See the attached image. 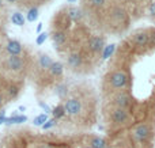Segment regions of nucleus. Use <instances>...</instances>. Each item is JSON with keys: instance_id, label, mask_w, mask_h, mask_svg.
Returning <instances> with one entry per match:
<instances>
[{"instance_id": "obj_1", "label": "nucleus", "mask_w": 155, "mask_h": 148, "mask_svg": "<svg viewBox=\"0 0 155 148\" xmlns=\"http://www.w3.org/2000/svg\"><path fill=\"white\" fill-rule=\"evenodd\" d=\"M63 106H64V109H65V114H68V116H78V114H80V111L83 110L82 101H79L78 98L67 99Z\"/></svg>"}, {"instance_id": "obj_2", "label": "nucleus", "mask_w": 155, "mask_h": 148, "mask_svg": "<svg viewBox=\"0 0 155 148\" xmlns=\"http://www.w3.org/2000/svg\"><path fill=\"white\" fill-rule=\"evenodd\" d=\"M109 82L113 88H124L127 86V83H128V78H127V75L123 71H116V72H113L110 75Z\"/></svg>"}, {"instance_id": "obj_3", "label": "nucleus", "mask_w": 155, "mask_h": 148, "mask_svg": "<svg viewBox=\"0 0 155 148\" xmlns=\"http://www.w3.org/2000/svg\"><path fill=\"white\" fill-rule=\"evenodd\" d=\"M5 68L8 71H12V72H19V71L23 69L25 61L22 60L21 56H10L4 63Z\"/></svg>"}, {"instance_id": "obj_4", "label": "nucleus", "mask_w": 155, "mask_h": 148, "mask_svg": "<svg viewBox=\"0 0 155 148\" xmlns=\"http://www.w3.org/2000/svg\"><path fill=\"white\" fill-rule=\"evenodd\" d=\"M128 118H129V114H128V111H127L125 109L117 108V109H114L113 113H112V120H113V122H114L116 125L125 124V122L128 121Z\"/></svg>"}, {"instance_id": "obj_5", "label": "nucleus", "mask_w": 155, "mask_h": 148, "mask_svg": "<svg viewBox=\"0 0 155 148\" xmlns=\"http://www.w3.org/2000/svg\"><path fill=\"white\" fill-rule=\"evenodd\" d=\"M148 136H150V128H148V125H146V124L139 125V127H137L136 129L134 130V137H135V140H136V141H140V143H143V141L147 140Z\"/></svg>"}, {"instance_id": "obj_6", "label": "nucleus", "mask_w": 155, "mask_h": 148, "mask_svg": "<svg viewBox=\"0 0 155 148\" xmlns=\"http://www.w3.org/2000/svg\"><path fill=\"white\" fill-rule=\"evenodd\" d=\"M5 50H7L8 56H21L23 48H22V43L19 41L10 40L7 42V45H5Z\"/></svg>"}, {"instance_id": "obj_7", "label": "nucleus", "mask_w": 155, "mask_h": 148, "mask_svg": "<svg viewBox=\"0 0 155 148\" xmlns=\"http://www.w3.org/2000/svg\"><path fill=\"white\" fill-rule=\"evenodd\" d=\"M105 48V38L104 37H93L88 41V49L94 53H99Z\"/></svg>"}, {"instance_id": "obj_8", "label": "nucleus", "mask_w": 155, "mask_h": 148, "mask_svg": "<svg viewBox=\"0 0 155 148\" xmlns=\"http://www.w3.org/2000/svg\"><path fill=\"white\" fill-rule=\"evenodd\" d=\"M134 42L136 43L137 46H146L148 42H150V35H148L146 31L136 33V34L134 35Z\"/></svg>"}, {"instance_id": "obj_9", "label": "nucleus", "mask_w": 155, "mask_h": 148, "mask_svg": "<svg viewBox=\"0 0 155 148\" xmlns=\"http://www.w3.org/2000/svg\"><path fill=\"white\" fill-rule=\"evenodd\" d=\"M114 103L117 105V108H120V109H127V108L129 106V103H131V98H129L127 94L121 92V94H118L117 97L114 98Z\"/></svg>"}, {"instance_id": "obj_10", "label": "nucleus", "mask_w": 155, "mask_h": 148, "mask_svg": "<svg viewBox=\"0 0 155 148\" xmlns=\"http://www.w3.org/2000/svg\"><path fill=\"white\" fill-rule=\"evenodd\" d=\"M82 63H83V59L79 53H71L70 56H68V65H70L71 68H74V69L79 68L80 65H82Z\"/></svg>"}, {"instance_id": "obj_11", "label": "nucleus", "mask_w": 155, "mask_h": 148, "mask_svg": "<svg viewBox=\"0 0 155 148\" xmlns=\"http://www.w3.org/2000/svg\"><path fill=\"white\" fill-rule=\"evenodd\" d=\"M52 40H53V43L56 46H61L67 42V33L64 31H54L53 35H52Z\"/></svg>"}, {"instance_id": "obj_12", "label": "nucleus", "mask_w": 155, "mask_h": 148, "mask_svg": "<svg viewBox=\"0 0 155 148\" xmlns=\"http://www.w3.org/2000/svg\"><path fill=\"white\" fill-rule=\"evenodd\" d=\"M49 72H51L52 76H54V78H59V76L63 75V72H64V65L61 64L60 61H53V64L51 65V68H49Z\"/></svg>"}, {"instance_id": "obj_13", "label": "nucleus", "mask_w": 155, "mask_h": 148, "mask_svg": "<svg viewBox=\"0 0 155 148\" xmlns=\"http://www.w3.org/2000/svg\"><path fill=\"white\" fill-rule=\"evenodd\" d=\"M52 64H53V61L48 54H41L40 59H38V65H40L41 69H49Z\"/></svg>"}, {"instance_id": "obj_14", "label": "nucleus", "mask_w": 155, "mask_h": 148, "mask_svg": "<svg viewBox=\"0 0 155 148\" xmlns=\"http://www.w3.org/2000/svg\"><path fill=\"white\" fill-rule=\"evenodd\" d=\"M82 16H83L82 11H80L78 7H71L70 10H68V18H70L71 21L78 22V21H80V19H82Z\"/></svg>"}, {"instance_id": "obj_15", "label": "nucleus", "mask_w": 155, "mask_h": 148, "mask_svg": "<svg viewBox=\"0 0 155 148\" xmlns=\"http://www.w3.org/2000/svg\"><path fill=\"white\" fill-rule=\"evenodd\" d=\"M11 22H12V24H15V26H23L26 19H25V16L22 15L21 12H14L12 15H11Z\"/></svg>"}, {"instance_id": "obj_16", "label": "nucleus", "mask_w": 155, "mask_h": 148, "mask_svg": "<svg viewBox=\"0 0 155 148\" xmlns=\"http://www.w3.org/2000/svg\"><path fill=\"white\" fill-rule=\"evenodd\" d=\"M27 121V117L26 116H12L10 118L5 120V124L7 125H11V124H22V122H26Z\"/></svg>"}, {"instance_id": "obj_17", "label": "nucleus", "mask_w": 155, "mask_h": 148, "mask_svg": "<svg viewBox=\"0 0 155 148\" xmlns=\"http://www.w3.org/2000/svg\"><path fill=\"white\" fill-rule=\"evenodd\" d=\"M91 148H107V143L102 137H94L91 140Z\"/></svg>"}, {"instance_id": "obj_18", "label": "nucleus", "mask_w": 155, "mask_h": 148, "mask_svg": "<svg viewBox=\"0 0 155 148\" xmlns=\"http://www.w3.org/2000/svg\"><path fill=\"white\" fill-rule=\"evenodd\" d=\"M52 114H53V118H54V120H59V118H61V117H64V116H65V109H64V106H61V105L56 106V108L53 109V111H52Z\"/></svg>"}, {"instance_id": "obj_19", "label": "nucleus", "mask_w": 155, "mask_h": 148, "mask_svg": "<svg viewBox=\"0 0 155 148\" xmlns=\"http://www.w3.org/2000/svg\"><path fill=\"white\" fill-rule=\"evenodd\" d=\"M114 49H116V45H106L104 48V52H102V60H107L110 56L113 54V52H114Z\"/></svg>"}, {"instance_id": "obj_20", "label": "nucleus", "mask_w": 155, "mask_h": 148, "mask_svg": "<svg viewBox=\"0 0 155 148\" xmlns=\"http://www.w3.org/2000/svg\"><path fill=\"white\" fill-rule=\"evenodd\" d=\"M38 15H40V12H38V8H30L29 12H27L26 19L33 23V22H35L38 19Z\"/></svg>"}, {"instance_id": "obj_21", "label": "nucleus", "mask_w": 155, "mask_h": 148, "mask_svg": "<svg viewBox=\"0 0 155 148\" xmlns=\"http://www.w3.org/2000/svg\"><path fill=\"white\" fill-rule=\"evenodd\" d=\"M46 121H48V114L42 113V114H40V116H37L34 118V125L35 127H42Z\"/></svg>"}, {"instance_id": "obj_22", "label": "nucleus", "mask_w": 155, "mask_h": 148, "mask_svg": "<svg viewBox=\"0 0 155 148\" xmlns=\"http://www.w3.org/2000/svg\"><path fill=\"white\" fill-rule=\"evenodd\" d=\"M7 92H8V97L14 99V98H16V97H18V94H19V87L18 86H14V84H12V86L8 87Z\"/></svg>"}, {"instance_id": "obj_23", "label": "nucleus", "mask_w": 155, "mask_h": 148, "mask_svg": "<svg viewBox=\"0 0 155 148\" xmlns=\"http://www.w3.org/2000/svg\"><path fill=\"white\" fill-rule=\"evenodd\" d=\"M67 92H68V88H67V86H64V84H60V86L56 87V94L59 95L60 98H64L65 95H67Z\"/></svg>"}, {"instance_id": "obj_24", "label": "nucleus", "mask_w": 155, "mask_h": 148, "mask_svg": "<svg viewBox=\"0 0 155 148\" xmlns=\"http://www.w3.org/2000/svg\"><path fill=\"white\" fill-rule=\"evenodd\" d=\"M56 121H57V120H54V118L48 120V121H46L45 124L42 125V129H44V130H46V129H51V128H53L54 125H56Z\"/></svg>"}, {"instance_id": "obj_25", "label": "nucleus", "mask_w": 155, "mask_h": 148, "mask_svg": "<svg viewBox=\"0 0 155 148\" xmlns=\"http://www.w3.org/2000/svg\"><path fill=\"white\" fill-rule=\"evenodd\" d=\"M46 40H48V34H46V33H41L37 37V40H35V43H37V45H42Z\"/></svg>"}, {"instance_id": "obj_26", "label": "nucleus", "mask_w": 155, "mask_h": 148, "mask_svg": "<svg viewBox=\"0 0 155 148\" xmlns=\"http://www.w3.org/2000/svg\"><path fill=\"white\" fill-rule=\"evenodd\" d=\"M38 105H40V108L42 109V110L45 111L46 114H48V113H51V108H49V106L46 105V103H44V102H38Z\"/></svg>"}, {"instance_id": "obj_27", "label": "nucleus", "mask_w": 155, "mask_h": 148, "mask_svg": "<svg viewBox=\"0 0 155 148\" xmlns=\"http://www.w3.org/2000/svg\"><path fill=\"white\" fill-rule=\"evenodd\" d=\"M105 2H106V0H91V4H93L94 7H102Z\"/></svg>"}, {"instance_id": "obj_28", "label": "nucleus", "mask_w": 155, "mask_h": 148, "mask_svg": "<svg viewBox=\"0 0 155 148\" xmlns=\"http://www.w3.org/2000/svg\"><path fill=\"white\" fill-rule=\"evenodd\" d=\"M5 120H7V117H5V111L2 110V111H0V125L5 124Z\"/></svg>"}, {"instance_id": "obj_29", "label": "nucleus", "mask_w": 155, "mask_h": 148, "mask_svg": "<svg viewBox=\"0 0 155 148\" xmlns=\"http://www.w3.org/2000/svg\"><path fill=\"white\" fill-rule=\"evenodd\" d=\"M148 10H150L151 16H153V18H155V3H153V4L150 5V8H148Z\"/></svg>"}, {"instance_id": "obj_30", "label": "nucleus", "mask_w": 155, "mask_h": 148, "mask_svg": "<svg viewBox=\"0 0 155 148\" xmlns=\"http://www.w3.org/2000/svg\"><path fill=\"white\" fill-rule=\"evenodd\" d=\"M3 102H4V98H3V95L0 94V106L3 105Z\"/></svg>"}, {"instance_id": "obj_31", "label": "nucleus", "mask_w": 155, "mask_h": 148, "mask_svg": "<svg viewBox=\"0 0 155 148\" xmlns=\"http://www.w3.org/2000/svg\"><path fill=\"white\" fill-rule=\"evenodd\" d=\"M41 29H42V23H40L37 26V31H41Z\"/></svg>"}, {"instance_id": "obj_32", "label": "nucleus", "mask_w": 155, "mask_h": 148, "mask_svg": "<svg viewBox=\"0 0 155 148\" xmlns=\"http://www.w3.org/2000/svg\"><path fill=\"white\" fill-rule=\"evenodd\" d=\"M26 110V108H25V106H21V108H19V111H25Z\"/></svg>"}, {"instance_id": "obj_33", "label": "nucleus", "mask_w": 155, "mask_h": 148, "mask_svg": "<svg viewBox=\"0 0 155 148\" xmlns=\"http://www.w3.org/2000/svg\"><path fill=\"white\" fill-rule=\"evenodd\" d=\"M5 2H8V3H15L16 0H5Z\"/></svg>"}, {"instance_id": "obj_34", "label": "nucleus", "mask_w": 155, "mask_h": 148, "mask_svg": "<svg viewBox=\"0 0 155 148\" xmlns=\"http://www.w3.org/2000/svg\"><path fill=\"white\" fill-rule=\"evenodd\" d=\"M67 2H68V3H75L76 0H67Z\"/></svg>"}, {"instance_id": "obj_35", "label": "nucleus", "mask_w": 155, "mask_h": 148, "mask_svg": "<svg viewBox=\"0 0 155 148\" xmlns=\"http://www.w3.org/2000/svg\"><path fill=\"white\" fill-rule=\"evenodd\" d=\"M0 5H2V0H0Z\"/></svg>"}, {"instance_id": "obj_36", "label": "nucleus", "mask_w": 155, "mask_h": 148, "mask_svg": "<svg viewBox=\"0 0 155 148\" xmlns=\"http://www.w3.org/2000/svg\"><path fill=\"white\" fill-rule=\"evenodd\" d=\"M88 148H91V147H88Z\"/></svg>"}]
</instances>
